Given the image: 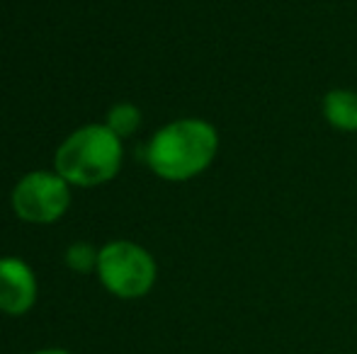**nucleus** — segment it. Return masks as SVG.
<instances>
[{
	"label": "nucleus",
	"instance_id": "7ed1b4c3",
	"mask_svg": "<svg viewBox=\"0 0 357 354\" xmlns=\"http://www.w3.org/2000/svg\"><path fill=\"white\" fill-rule=\"evenodd\" d=\"M98 277L117 298H142L153 289L158 267L146 248L132 241H112L100 248Z\"/></svg>",
	"mask_w": 357,
	"mask_h": 354
},
{
	"label": "nucleus",
	"instance_id": "0eeeda50",
	"mask_svg": "<svg viewBox=\"0 0 357 354\" xmlns=\"http://www.w3.org/2000/svg\"><path fill=\"white\" fill-rule=\"evenodd\" d=\"M105 127L109 131H114L119 138H127L132 134L139 131L142 127V109L132 102H119L114 107H109L107 119H105Z\"/></svg>",
	"mask_w": 357,
	"mask_h": 354
},
{
	"label": "nucleus",
	"instance_id": "f257e3e1",
	"mask_svg": "<svg viewBox=\"0 0 357 354\" xmlns=\"http://www.w3.org/2000/svg\"><path fill=\"white\" fill-rule=\"evenodd\" d=\"M219 151V134L204 119L185 117L160 127L146 148L151 172L168 182H185L202 175Z\"/></svg>",
	"mask_w": 357,
	"mask_h": 354
},
{
	"label": "nucleus",
	"instance_id": "20e7f679",
	"mask_svg": "<svg viewBox=\"0 0 357 354\" xmlns=\"http://www.w3.org/2000/svg\"><path fill=\"white\" fill-rule=\"evenodd\" d=\"M71 207V184L56 170L29 172L15 184L13 209L27 223H54Z\"/></svg>",
	"mask_w": 357,
	"mask_h": 354
},
{
	"label": "nucleus",
	"instance_id": "f03ea898",
	"mask_svg": "<svg viewBox=\"0 0 357 354\" xmlns=\"http://www.w3.org/2000/svg\"><path fill=\"white\" fill-rule=\"evenodd\" d=\"M122 158V138L105 124H88L59 146L54 170L75 187H98L117 177Z\"/></svg>",
	"mask_w": 357,
	"mask_h": 354
},
{
	"label": "nucleus",
	"instance_id": "6e6552de",
	"mask_svg": "<svg viewBox=\"0 0 357 354\" xmlns=\"http://www.w3.org/2000/svg\"><path fill=\"white\" fill-rule=\"evenodd\" d=\"M98 255L100 250H95L90 243H73V246L66 248V267L73 269V272H80V274H88L93 269H98Z\"/></svg>",
	"mask_w": 357,
	"mask_h": 354
},
{
	"label": "nucleus",
	"instance_id": "423d86ee",
	"mask_svg": "<svg viewBox=\"0 0 357 354\" xmlns=\"http://www.w3.org/2000/svg\"><path fill=\"white\" fill-rule=\"evenodd\" d=\"M324 117L333 129L357 131V92L355 90L335 88L324 97Z\"/></svg>",
	"mask_w": 357,
	"mask_h": 354
},
{
	"label": "nucleus",
	"instance_id": "39448f33",
	"mask_svg": "<svg viewBox=\"0 0 357 354\" xmlns=\"http://www.w3.org/2000/svg\"><path fill=\"white\" fill-rule=\"evenodd\" d=\"M37 301V277L20 257H0V311L24 316Z\"/></svg>",
	"mask_w": 357,
	"mask_h": 354
},
{
	"label": "nucleus",
	"instance_id": "1a4fd4ad",
	"mask_svg": "<svg viewBox=\"0 0 357 354\" xmlns=\"http://www.w3.org/2000/svg\"><path fill=\"white\" fill-rule=\"evenodd\" d=\"M32 354H71V352L59 350V347H52V350H39V352H32Z\"/></svg>",
	"mask_w": 357,
	"mask_h": 354
}]
</instances>
